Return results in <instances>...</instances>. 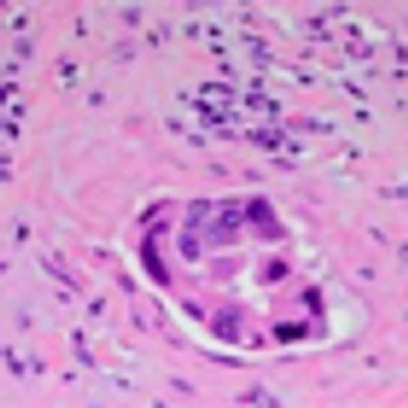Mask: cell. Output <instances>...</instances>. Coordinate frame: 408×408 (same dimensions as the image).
Masks as SVG:
<instances>
[{"label":"cell","mask_w":408,"mask_h":408,"mask_svg":"<svg viewBox=\"0 0 408 408\" xmlns=\"http://www.w3.org/2000/svg\"><path fill=\"white\" fill-rule=\"evenodd\" d=\"M141 255H143V261H145V266L147 267V271L151 274L155 280L158 283H162V284H166L169 282V276L166 274L165 268L162 266L161 260L158 259L157 251L154 249V245L150 241L143 245V251H141Z\"/></svg>","instance_id":"1"},{"label":"cell","mask_w":408,"mask_h":408,"mask_svg":"<svg viewBox=\"0 0 408 408\" xmlns=\"http://www.w3.org/2000/svg\"><path fill=\"white\" fill-rule=\"evenodd\" d=\"M235 320H237V315L234 311L226 310L223 313H219L218 315V323L215 325V329H217V333H218L219 338H222L226 342H230V343H235L238 340V332L235 329L234 324Z\"/></svg>","instance_id":"2"},{"label":"cell","mask_w":408,"mask_h":408,"mask_svg":"<svg viewBox=\"0 0 408 408\" xmlns=\"http://www.w3.org/2000/svg\"><path fill=\"white\" fill-rule=\"evenodd\" d=\"M178 245H180L182 255L185 256L189 261H194L199 257L198 241L192 238L190 235H181L178 239Z\"/></svg>","instance_id":"3"},{"label":"cell","mask_w":408,"mask_h":408,"mask_svg":"<svg viewBox=\"0 0 408 408\" xmlns=\"http://www.w3.org/2000/svg\"><path fill=\"white\" fill-rule=\"evenodd\" d=\"M268 212H270V210H268L267 204L263 202L253 203V204L249 207V210H248V214H249V217H251L255 222H261L264 219H267Z\"/></svg>","instance_id":"4"},{"label":"cell","mask_w":408,"mask_h":408,"mask_svg":"<svg viewBox=\"0 0 408 408\" xmlns=\"http://www.w3.org/2000/svg\"><path fill=\"white\" fill-rule=\"evenodd\" d=\"M208 211H210V202L204 200V199L195 200L189 207L190 217H195V218H200L203 215H206Z\"/></svg>","instance_id":"5"},{"label":"cell","mask_w":408,"mask_h":408,"mask_svg":"<svg viewBox=\"0 0 408 408\" xmlns=\"http://www.w3.org/2000/svg\"><path fill=\"white\" fill-rule=\"evenodd\" d=\"M239 221H241V218H239V214L237 211H227L222 217L223 225L226 227H230V229L238 226Z\"/></svg>","instance_id":"6"},{"label":"cell","mask_w":408,"mask_h":408,"mask_svg":"<svg viewBox=\"0 0 408 408\" xmlns=\"http://www.w3.org/2000/svg\"><path fill=\"white\" fill-rule=\"evenodd\" d=\"M284 274H286V267L280 263H275L271 267V270H270V276L272 279L282 278Z\"/></svg>","instance_id":"7"}]
</instances>
